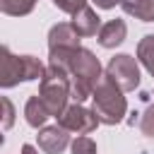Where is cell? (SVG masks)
Listing matches in <instances>:
<instances>
[{
    "label": "cell",
    "instance_id": "30bf717a",
    "mask_svg": "<svg viewBox=\"0 0 154 154\" xmlns=\"http://www.w3.org/2000/svg\"><path fill=\"white\" fill-rule=\"evenodd\" d=\"M96 36H99V43H101L103 48H116V46H120V43L125 41L128 26H125L123 19H108Z\"/></svg>",
    "mask_w": 154,
    "mask_h": 154
},
{
    "label": "cell",
    "instance_id": "e0dca14e",
    "mask_svg": "<svg viewBox=\"0 0 154 154\" xmlns=\"http://www.w3.org/2000/svg\"><path fill=\"white\" fill-rule=\"evenodd\" d=\"M53 5H55L60 12H67V14H77L82 7H87V0H53Z\"/></svg>",
    "mask_w": 154,
    "mask_h": 154
},
{
    "label": "cell",
    "instance_id": "9c48e42d",
    "mask_svg": "<svg viewBox=\"0 0 154 154\" xmlns=\"http://www.w3.org/2000/svg\"><path fill=\"white\" fill-rule=\"evenodd\" d=\"M72 26H75V31L79 34V36H96L99 31H101V17L87 5V7H82L77 14H72V22H70Z\"/></svg>",
    "mask_w": 154,
    "mask_h": 154
},
{
    "label": "cell",
    "instance_id": "4fadbf2b",
    "mask_svg": "<svg viewBox=\"0 0 154 154\" xmlns=\"http://www.w3.org/2000/svg\"><path fill=\"white\" fill-rule=\"evenodd\" d=\"M137 60L154 77V34H147L144 38H140V43H137Z\"/></svg>",
    "mask_w": 154,
    "mask_h": 154
},
{
    "label": "cell",
    "instance_id": "6da1fadb",
    "mask_svg": "<svg viewBox=\"0 0 154 154\" xmlns=\"http://www.w3.org/2000/svg\"><path fill=\"white\" fill-rule=\"evenodd\" d=\"M48 65L65 67L72 79V99L82 103L91 99L96 84L103 79V70L99 58L87 48H55L48 51Z\"/></svg>",
    "mask_w": 154,
    "mask_h": 154
},
{
    "label": "cell",
    "instance_id": "ac0fdd59",
    "mask_svg": "<svg viewBox=\"0 0 154 154\" xmlns=\"http://www.w3.org/2000/svg\"><path fill=\"white\" fill-rule=\"evenodd\" d=\"M0 103H2V130H10L12 123H14V108H12V101H10L7 96H2Z\"/></svg>",
    "mask_w": 154,
    "mask_h": 154
},
{
    "label": "cell",
    "instance_id": "277c9868",
    "mask_svg": "<svg viewBox=\"0 0 154 154\" xmlns=\"http://www.w3.org/2000/svg\"><path fill=\"white\" fill-rule=\"evenodd\" d=\"M38 96L48 106L51 116L53 118H60L65 113V108H67V99H72V79H70V72L65 67L48 65L46 67V75L41 79V87H38Z\"/></svg>",
    "mask_w": 154,
    "mask_h": 154
},
{
    "label": "cell",
    "instance_id": "2e32d148",
    "mask_svg": "<svg viewBox=\"0 0 154 154\" xmlns=\"http://www.w3.org/2000/svg\"><path fill=\"white\" fill-rule=\"evenodd\" d=\"M140 130L144 137H154V103H149L140 118Z\"/></svg>",
    "mask_w": 154,
    "mask_h": 154
},
{
    "label": "cell",
    "instance_id": "9a60e30c",
    "mask_svg": "<svg viewBox=\"0 0 154 154\" xmlns=\"http://www.w3.org/2000/svg\"><path fill=\"white\" fill-rule=\"evenodd\" d=\"M70 147H72V154H96V142L87 135H79Z\"/></svg>",
    "mask_w": 154,
    "mask_h": 154
},
{
    "label": "cell",
    "instance_id": "5b68a950",
    "mask_svg": "<svg viewBox=\"0 0 154 154\" xmlns=\"http://www.w3.org/2000/svg\"><path fill=\"white\" fill-rule=\"evenodd\" d=\"M106 77H111L123 91H132L140 87V65L132 55L118 53L111 58V63L106 67Z\"/></svg>",
    "mask_w": 154,
    "mask_h": 154
},
{
    "label": "cell",
    "instance_id": "d6986e66",
    "mask_svg": "<svg viewBox=\"0 0 154 154\" xmlns=\"http://www.w3.org/2000/svg\"><path fill=\"white\" fill-rule=\"evenodd\" d=\"M94 2H96V7H101V10H111V7L118 5V0H94Z\"/></svg>",
    "mask_w": 154,
    "mask_h": 154
},
{
    "label": "cell",
    "instance_id": "8fae6325",
    "mask_svg": "<svg viewBox=\"0 0 154 154\" xmlns=\"http://www.w3.org/2000/svg\"><path fill=\"white\" fill-rule=\"evenodd\" d=\"M24 118H26V123H29L31 128H43L46 120L51 118V111H48V106L43 103V99H41L38 94L29 96V101H26V106H24Z\"/></svg>",
    "mask_w": 154,
    "mask_h": 154
},
{
    "label": "cell",
    "instance_id": "52a82bcc",
    "mask_svg": "<svg viewBox=\"0 0 154 154\" xmlns=\"http://www.w3.org/2000/svg\"><path fill=\"white\" fill-rule=\"evenodd\" d=\"M38 140V149H43L46 154H60L63 149H67L72 142H70V130H65L63 125H46L38 130L36 135Z\"/></svg>",
    "mask_w": 154,
    "mask_h": 154
},
{
    "label": "cell",
    "instance_id": "7c38bea8",
    "mask_svg": "<svg viewBox=\"0 0 154 154\" xmlns=\"http://www.w3.org/2000/svg\"><path fill=\"white\" fill-rule=\"evenodd\" d=\"M123 12L142 22H154V0H118Z\"/></svg>",
    "mask_w": 154,
    "mask_h": 154
},
{
    "label": "cell",
    "instance_id": "7a4b0ae2",
    "mask_svg": "<svg viewBox=\"0 0 154 154\" xmlns=\"http://www.w3.org/2000/svg\"><path fill=\"white\" fill-rule=\"evenodd\" d=\"M46 67L38 58L34 55H14L7 46L0 48V87L10 89L19 82H31V79H43Z\"/></svg>",
    "mask_w": 154,
    "mask_h": 154
},
{
    "label": "cell",
    "instance_id": "ffe728a7",
    "mask_svg": "<svg viewBox=\"0 0 154 154\" xmlns=\"http://www.w3.org/2000/svg\"><path fill=\"white\" fill-rule=\"evenodd\" d=\"M22 154H38V152H36V147H31V144H24V147H22Z\"/></svg>",
    "mask_w": 154,
    "mask_h": 154
},
{
    "label": "cell",
    "instance_id": "8992f818",
    "mask_svg": "<svg viewBox=\"0 0 154 154\" xmlns=\"http://www.w3.org/2000/svg\"><path fill=\"white\" fill-rule=\"evenodd\" d=\"M58 125H63L65 130L77 132V135H89V132H94L101 123H99V118H96L94 111L84 108L82 103H70V106L65 108V113L58 118Z\"/></svg>",
    "mask_w": 154,
    "mask_h": 154
},
{
    "label": "cell",
    "instance_id": "ba28073f",
    "mask_svg": "<svg viewBox=\"0 0 154 154\" xmlns=\"http://www.w3.org/2000/svg\"><path fill=\"white\" fill-rule=\"evenodd\" d=\"M79 38L82 36L75 31L72 24L60 22V24L51 26V31H48V51H55V48H82Z\"/></svg>",
    "mask_w": 154,
    "mask_h": 154
},
{
    "label": "cell",
    "instance_id": "3957f363",
    "mask_svg": "<svg viewBox=\"0 0 154 154\" xmlns=\"http://www.w3.org/2000/svg\"><path fill=\"white\" fill-rule=\"evenodd\" d=\"M91 111L96 113L99 123H103V125H118L125 118L128 101L123 96V89L106 75L91 94Z\"/></svg>",
    "mask_w": 154,
    "mask_h": 154
},
{
    "label": "cell",
    "instance_id": "5bb4252c",
    "mask_svg": "<svg viewBox=\"0 0 154 154\" xmlns=\"http://www.w3.org/2000/svg\"><path fill=\"white\" fill-rule=\"evenodd\" d=\"M38 0H0V10L10 17H24L36 7Z\"/></svg>",
    "mask_w": 154,
    "mask_h": 154
}]
</instances>
